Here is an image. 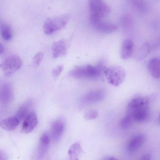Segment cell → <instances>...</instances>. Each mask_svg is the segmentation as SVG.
Listing matches in <instances>:
<instances>
[{"label":"cell","mask_w":160,"mask_h":160,"mask_svg":"<svg viewBox=\"0 0 160 160\" xmlns=\"http://www.w3.org/2000/svg\"><path fill=\"white\" fill-rule=\"evenodd\" d=\"M149 99L146 96H138L132 99L127 105V114L134 122L146 121L149 117Z\"/></svg>","instance_id":"6da1fadb"},{"label":"cell","mask_w":160,"mask_h":160,"mask_svg":"<svg viewBox=\"0 0 160 160\" xmlns=\"http://www.w3.org/2000/svg\"><path fill=\"white\" fill-rule=\"evenodd\" d=\"M103 70L102 63L100 62L97 66L88 64L78 66L72 69L69 72V75L75 78H97L100 76Z\"/></svg>","instance_id":"7a4b0ae2"},{"label":"cell","mask_w":160,"mask_h":160,"mask_svg":"<svg viewBox=\"0 0 160 160\" xmlns=\"http://www.w3.org/2000/svg\"><path fill=\"white\" fill-rule=\"evenodd\" d=\"M70 18V15L66 14L48 18L44 23V32L49 35L61 29L66 26Z\"/></svg>","instance_id":"3957f363"},{"label":"cell","mask_w":160,"mask_h":160,"mask_svg":"<svg viewBox=\"0 0 160 160\" xmlns=\"http://www.w3.org/2000/svg\"><path fill=\"white\" fill-rule=\"evenodd\" d=\"M104 73L108 83L115 87L119 86L124 81L126 73L120 66H110L104 68Z\"/></svg>","instance_id":"277c9868"},{"label":"cell","mask_w":160,"mask_h":160,"mask_svg":"<svg viewBox=\"0 0 160 160\" xmlns=\"http://www.w3.org/2000/svg\"><path fill=\"white\" fill-rule=\"evenodd\" d=\"M22 60L18 56L12 55L0 63V69L5 76L10 77L18 71L22 67Z\"/></svg>","instance_id":"5b68a950"},{"label":"cell","mask_w":160,"mask_h":160,"mask_svg":"<svg viewBox=\"0 0 160 160\" xmlns=\"http://www.w3.org/2000/svg\"><path fill=\"white\" fill-rule=\"evenodd\" d=\"M90 18L102 19L110 13L111 9L108 4L102 1H91L89 2Z\"/></svg>","instance_id":"8992f818"},{"label":"cell","mask_w":160,"mask_h":160,"mask_svg":"<svg viewBox=\"0 0 160 160\" xmlns=\"http://www.w3.org/2000/svg\"><path fill=\"white\" fill-rule=\"evenodd\" d=\"M90 22L93 28L102 33H111L117 30L118 25L102 19L90 18Z\"/></svg>","instance_id":"52a82bcc"},{"label":"cell","mask_w":160,"mask_h":160,"mask_svg":"<svg viewBox=\"0 0 160 160\" xmlns=\"http://www.w3.org/2000/svg\"><path fill=\"white\" fill-rule=\"evenodd\" d=\"M67 49L68 44L65 39H62L54 42L51 48L52 56L54 58L65 56L67 53Z\"/></svg>","instance_id":"ba28073f"},{"label":"cell","mask_w":160,"mask_h":160,"mask_svg":"<svg viewBox=\"0 0 160 160\" xmlns=\"http://www.w3.org/2000/svg\"><path fill=\"white\" fill-rule=\"evenodd\" d=\"M38 123L37 115L33 111H32L24 120L22 126V131L25 133L31 132L36 127Z\"/></svg>","instance_id":"9c48e42d"},{"label":"cell","mask_w":160,"mask_h":160,"mask_svg":"<svg viewBox=\"0 0 160 160\" xmlns=\"http://www.w3.org/2000/svg\"><path fill=\"white\" fill-rule=\"evenodd\" d=\"M104 94V92L102 89L93 90L89 92L83 96L82 102L85 104L97 102L102 100Z\"/></svg>","instance_id":"30bf717a"},{"label":"cell","mask_w":160,"mask_h":160,"mask_svg":"<svg viewBox=\"0 0 160 160\" xmlns=\"http://www.w3.org/2000/svg\"><path fill=\"white\" fill-rule=\"evenodd\" d=\"M13 97V89L11 84L5 83L0 87V101L4 103H8L12 100Z\"/></svg>","instance_id":"8fae6325"},{"label":"cell","mask_w":160,"mask_h":160,"mask_svg":"<svg viewBox=\"0 0 160 160\" xmlns=\"http://www.w3.org/2000/svg\"><path fill=\"white\" fill-rule=\"evenodd\" d=\"M64 131V124L61 120H57L53 122L51 129L52 138L55 142L60 140Z\"/></svg>","instance_id":"7c38bea8"},{"label":"cell","mask_w":160,"mask_h":160,"mask_svg":"<svg viewBox=\"0 0 160 160\" xmlns=\"http://www.w3.org/2000/svg\"><path fill=\"white\" fill-rule=\"evenodd\" d=\"M148 69L152 76L155 78H160V60L159 57L151 59L148 63Z\"/></svg>","instance_id":"4fadbf2b"},{"label":"cell","mask_w":160,"mask_h":160,"mask_svg":"<svg viewBox=\"0 0 160 160\" xmlns=\"http://www.w3.org/2000/svg\"><path fill=\"white\" fill-rule=\"evenodd\" d=\"M32 101L31 100H28L19 108L16 116L19 122L24 121L27 116L32 112Z\"/></svg>","instance_id":"5bb4252c"},{"label":"cell","mask_w":160,"mask_h":160,"mask_svg":"<svg viewBox=\"0 0 160 160\" xmlns=\"http://www.w3.org/2000/svg\"><path fill=\"white\" fill-rule=\"evenodd\" d=\"M19 122L16 117H10L0 121V127L6 131H12L17 127Z\"/></svg>","instance_id":"9a60e30c"},{"label":"cell","mask_w":160,"mask_h":160,"mask_svg":"<svg viewBox=\"0 0 160 160\" xmlns=\"http://www.w3.org/2000/svg\"><path fill=\"white\" fill-rule=\"evenodd\" d=\"M145 137L142 134H138L132 138L127 144V149L130 152L137 150L144 143Z\"/></svg>","instance_id":"2e32d148"},{"label":"cell","mask_w":160,"mask_h":160,"mask_svg":"<svg viewBox=\"0 0 160 160\" xmlns=\"http://www.w3.org/2000/svg\"><path fill=\"white\" fill-rule=\"evenodd\" d=\"M132 41L127 39L123 42L121 49V57L123 59H128L132 56L133 51Z\"/></svg>","instance_id":"e0dca14e"},{"label":"cell","mask_w":160,"mask_h":160,"mask_svg":"<svg viewBox=\"0 0 160 160\" xmlns=\"http://www.w3.org/2000/svg\"><path fill=\"white\" fill-rule=\"evenodd\" d=\"M0 33L3 40L10 41L12 37V32L11 27L4 22L0 23Z\"/></svg>","instance_id":"ac0fdd59"},{"label":"cell","mask_w":160,"mask_h":160,"mask_svg":"<svg viewBox=\"0 0 160 160\" xmlns=\"http://www.w3.org/2000/svg\"><path fill=\"white\" fill-rule=\"evenodd\" d=\"M81 152L80 145L78 143H75L73 144L69 149V154L71 156V159L73 158V160H75V159H77Z\"/></svg>","instance_id":"d6986e66"},{"label":"cell","mask_w":160,"mask_h":160,"mask_svg":"<svg viewBox=\"0 0 160 160\" xmlns=\"http://www.w3.org/2000/svg\"><path fill=\"white\" fill-rule=\"evenodd\" d=\"M134 122L132 117L127 113L121 121V126L123 129H127L131 127Z\"/></svg>","instance_id":"ffe728a7"},{"label":"cell","mask_w":160,"mask_h":160,"mask_svg":"<svg viewBox=\"0 0 160 160\" xmlns=\"http://www.w3.org/2000/svg\"><path fill=\"white\" fill-rule=\"evenodd\" d=\"M152 49L151 45L149 43H146L141 47L140 51V58L141 59L144 58L149 53Z\"/></svg>","instance_id":"44dd1931"},{"label":"cell","mask_w":160,"mask_h":160,"mask_svg":"<svg viewBox=\"0 0 160 160\" xmlns=\"http://www.w3.org/2000/svg\"><path fill=\"white\" fill-rule=\"evenodd\" d=\"M43 56V54L42 52H38L35 54L32 59V62L34 67H37L40 65L42 61Z\"/></svg>","instance_id":"7402d4cb"},{"label":"cell","mask_w":160,"mask_h":160,"mask_svg":"<svg viewBox=\"0 0 160 160\" xmlns=\"http://www.w3.org/2000/svg\"><path fill=\"white\" fill-rule=\"evenodd\" d=\"M50 138L47 133H43L40 138V144L48 147L50 144Z\"/></svg>","instance_id":"603a6c76"},{"label":"cell","mask_w":160,"mask_h":160,"mask_svg":"<svg viewBox=\"0 0 160 160\" xmlns=\"http://www.w3.org/2000/svg\"><path fill=\"white\" fill-rule=\"evenodd\" d=\"M98 114V112L96 110H90L85 113V118L88 120L93 119L97 118Z\"/></svg>","instance_id":"cb8c5ba5"},{"label":"cell","mask_w":160,"mask_h":160,"mask_svg":"<svg viewBox=\"0 0 160 160\" xmlns=\"http://www.w3.org/2000/svg\"><path fill=\"white\" fill-rule=\"evenodd\" d=\"M63 65H59L54 68L52 71V75L54 78H57L60 75L63 70Z\"/></svg>","instance_id":"d4e9b609"},{"label":"cell","mask_w":160,"mask_h":160,"mask_svg":"<svg viewBox=\"0 0 160 160\" xmlns=\"http://www.w3.org/2000/svg\"><path fill=\"white\" fill-rule=\"evenodd\" d=\"M135 6L137 9L140 11H143L146 9L145 3L142 1H133Z\"/></svg>","instance_id":"484cf974"},{"label":"cell","mask_w":160,"mask_h":160,"mask_svg":"<svg viewBox=\"0 0 160 160\" xmlns=\"http://www.w3.org/2000/svg\"><path fill=\"white\" fill-rule=\"evenodd\" d=\"M8 155L2 150H0V160H8Z\"/></svg>","instance_id":"4316f807"},{"label":"cell","mask_w":160,"mask_h":160,"mask_svg":"<svg viewBox=\"0 0 160 160\" xmlns=\"http://www.w3.org/2000/svg\"><path fill=\"white\" fill-rule=\"evenodd\" d=\"M4 48L3 45L0 42V55L2 54L4 52Z\"/></svg>","instance_id":"83f0119b"},{"label":"cell","mask_w":160,"mask_h":160,"mask_svg":"<svg viewBox=\"0 0 160 160\" xmlns=\"http://www.w3.org/2000/svg\"><path fill=\"white\" fill-rule=\"evenodd\" d=\"M104 160H118L116 158L113 157H108L106 158Z\"/></svg>","instance_id":"f1b7e54d"}]
</instances>
